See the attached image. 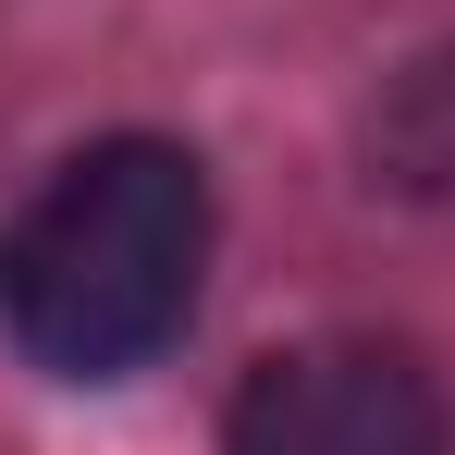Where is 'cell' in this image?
I'll return each mask as SVG.
<instances>
[{"mask_svg": "<svg viewBox=\"0 0 455 455\" xmlns=\"http://www.w3.org/2000/svg\"><path fill=\"white\" fill-rule=\"evenodd\" d=\"M197 271H210V172L172 136H99L0 234V332L50 381H124L185 332Z\"/></svg>", "mask_w": 455, "mask_h": 455, "instance_id": "1", "label": "cell"}, {"mask_svg": "<svg viewBox=\"0 0 455 455\" xmlns=\"http://www.w3.org/2000/svg\"><path fill=\"white\" fill-rule=\"evenodd\" d=\"M222 455H455V406L381 332H320L259 357L222 419Z\"/></svg>", "mask_w": 455, "mask_h": 455, "instance_id": "2", "label": "cell"}, {"mask_svg": "<svg viewBox=\"0 0 455 455\" xmlns=\"http://www.w3.org/2000/svg\"><path fill=\"white\" fill-rule=\"evenodd\" d=\"M370 172L406 197V210L455 222V50H431V62H406V75L381 86V111H370Z\"/></svg>", "mask_w": 455, "mask_h": 455, "instance_id": "3", "label": "cell"}]
</instances>
